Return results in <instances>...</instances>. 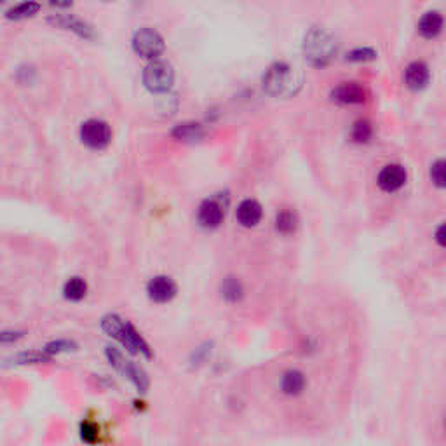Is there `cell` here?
<instances>
[{"label": "cell", "instance_id": "6da1fadb", "mask_svg": "<svg viewBox=\"0 0 446 446\" xmlns=\"http://www.w3.org/2000/svg\"><path fill=\"white\" fill-rule=\"evenodd\" d=\"M302 72L286 61L272 63L262 77L263 91L272 98H293L302 89Z\"/></svg>", "mask_w": 446, "mask_h": 446}, {"label": "cell", "instance_id": "7a4b0ae2", "mask_svg": "<svg viewBox=\"0 0 446 446\" xmlns=\"http://www.w3.org/2000/svg\"><path fill=\"white\" fill-rule=\"evenodd\" d=\"M103 333H107L110 338L117 340L122 347H124L130 354L133 356H143V358L150 359L154 356L150 345L147 340L143 338L140 332L134 328L133 323L128 319H122L119 314H107L100 323Z\"/></svg>", "mask_w": 446, "mask_h": 446}, {"label": "cell", "instance_id": "3957f363", "mask_svg": "<svg viewBox=\"0 0 446 446\" xmlns=\"http://www.w3.org/2000/svg\"><path fill=\"white\" fill-rule=\"evenodd\" d=\"M340 51V42L325 26H312L303 39V54L314 68H325Z\"/></svg>", "mask_w": 446, "mask_h": 446}, {"label": "cell", "instance_id": "277c9868", "mask_svg": "<svg viewBox=\"0 0 446 446\" xmlns=\"http://www.w3.org/2000/svg\"><path fill=\"white\" fill-rule=\"evenodd\" d=\"M174 68L166 59H152L141 72L143 85L154 94H164L174 84Z\"/></svg>", "mask_w": 446, "mask_h": 446}, {"label": "cell", "instance_id": "5b68a950", "mask_svg": "<svg viewBox=\"0 0 446 446\" xmlns=\"http://www.w3.org/2000/svg\"><path fill=\"white\" fill-rule=\"evenodd\" d=\"M112 128L101 119H88L81 124L79 138L91 150H105L112 143Z\"/></svg>", "mask_w": 446, "mask_h": 446}, {"label": "cell", "instance_id": "8992f818", "mask_svg": "<svg viewBox=\"0 0 446 446\" xmlns=\"http://www.w3.org/2000/svg\"><path fill=\"white\" fill-rule=\"evenodd\" d=\"M131 45H133V51L138 56L150 59V61L152 59H159V56L163 54L164 49H166V42H164L163 35L159 34L155 28H150V26L136 30Z\"/></svg>", "mask_w": 446, "mask_h": 446}, {"label": "cell", "instance_id": "52a82bcc", "mask_svg": "<svg viewBox=\"0 0 446 446\" xmlns=\"http://www.w3.org/2000/svg\"><path fill=\"white\" fill-rule=\"evenodd\" d=\"M48 23L54 28L68 30V32H74L75 35H79L84 41H94L98 37L97 30L94 26L89 25L84 19L77 18L75 14H67V12H56V14H51L48 18Z\"/></svg>", "mask_w": 446, "mask_h": 446}, {"label": "cell", "instance_id": "ba28073f", "mask_svg": "<svg viewBox=\"0 0 446 446\" xmlns=\"http://www.w3.org/2000/svg\"><path fill=\"white\" fill-rule=\"evenodd\" d=\"M178 295V284L170 276H154L147 283V296L150 302L164 305L173 302Z\"/></svg>", "mask_w": 446, "mask_h": 446}, {"label": "cell", "instance_id": "9c48e42d", "mask_svg": "<svg viewBox=\"0 0 446 446\" xmlns=\"http://www.w3.org/2000/svg\"><path fill=\"white\" fill-rule=\"evenodd\" d=\"M330 98L342 105H361L368 100V91L361 82H342L335 89H332Z\"/></svg>", "mask_w": 446, "mask_h": 446}, {"label": "cell", "instance_id": "30bf717a", "mask_svg": "<svg viewBox=\"0 0 446 446\" xmlns=\"http://www.w3.org/2000/svg\"><path fill=\"white\" fill-rule=\"evenodd\" d=\"M225 210L218 199H206L197 210V221L204 229H218L223 223Z\"/></svg>", "mask_w": 446, "mask_h": 446}, {"label": "cell", "instance_id": "8fae6325", "mask_svg": "<svg viewBox=\"0 0 446 446\" xmlns=\"http://www.w3.org/2000/svg\"><path fill=\"white\" fill-rule=\"evenodd\" d=\"M406 178H408V173H406L405 166H401V164H387L378 173L376 183L384 192L392 194L398 192L399 188L406 183Z\"/></svg>", "mask_w": 446, "mask_h": 446}, {"label": "cell", "instance_id": "7c38bea8", "mask_svg": "<svg viewBox=\"0 0 446 446\" xmlns=\"http://www.w3.org/2000/svg\"><path fill=\"white\" fill-rule=\"evenodd\" d=\"M431 81V72L424 61H412L405 70V84L412 91H422Z\"/></svg>", "mask_w": 446, "mask_h": 446}, {"label": "cell", "instance_id": "4fadbf2b", "mask_svg": "<svg viewBox=\"0 0 446 446\" xmlns=\"http://www.w3.org/2000/svg\"><path fill=\"white\" fill-rule=\"evenodd\" d=\"M263 216V207L259 201L254 199H246L237 206L236 218L241 225L246 227V229H251V227H256L260 223Z\"/></svg>", "mask_w": 446, "mask_h": 446}, {"label": "cell", "instance_id": "5bb4252c", "mask_svg": "<svg viewBox=\"0 0 446 446\" xmlns=\"http://www.w3.org/2000/svg\"><path fill=\"white\" fill-rule=\"evenodd\" d=\"M171 136L178 141H183V143H197V141H201L206 136V131H204V125L199 124V122L188 121L174 125L171 130Z\"/></svg>", "mask_w": 446, "mask_h": 446}, {"label": "cell", "instance_id": "9a60e30c", "mask_svg": "<svg viewBox=\"0 0 446 446\" xmlns=\"http://www.w3.org/2000/svg\"><path fill=\"white\" fill-rule=\"evenodd\" d=\"M121 373L125 376V378L130 380L131 384L136 387V391L141 392V394L147 392L148 387H150V378H148L147 372H145L140 365H136L134 361H130V359H128L124 368L121 369Z\"/></svg>", "mask_w": 446, "mask_h": 446}, {"label": "cell", "instance_id": "2e32d148", "mask_svg": "<svg viewBox=\"0 0 446 446\" xmlns=\"http://www.w3.org/2000/svg\"><path fill=\"white\" fill-rule=\"evenodd\" d=\"M443 14L439 11H429L418 21V34L424 39H434L441 34L443 30Z\"/></svg>", "mask_w": 446, "mask_h": 446}, {"label": "cell", "instance_id": "e0dca14e", "mask_svg": "<svg viewBox=\"0 0 446 446\" xmlns=\"http://www.w3.org/2000/svg\"><path fill=\"white\" fill-rule=\"evenodd\" d=\"M307 385V378L298 369H288L281 378V391L286 396L302 394Z\"/></svg>", "mask_w": 446, "mask_h": 446}, {"label": "cell", "instance_id": "ac0fdd59", "mask_svg": "<svg viewBox=\"0 0 446 446\" xmlns=\"http://www.w3.org/2000/svg\"><path fill=\"white\" fill-rule=\"evenodd\" d=\"M88 283L82 277L74 276L70 279H67V283L63 284V298L68 300V302H81V300L85 298L88 295Z\"/></svg>", "mask_w": 446, "mask_h": 446}, {"label": "cell", "instance_id": "d6986e66", "mask_svg": "<svg viewBox=\"0 0 446 446\" xmlns=\"http://www.w3.org/2000/svg\"><path fill=\"white\" fill-rule=\"evenodd\" d=\"M221 298L227 300L229 303H237L244 298V286L237 277L229 276L221 281L220 284Z\"/></svg>", "mask_w": 446, "mask_h": 446}, {"label": "cell", "instance_id": "ffe728a7", "mask_svg": "<svg viewBox=\"0 0 446 446\" xmlns=\"http://www.w3.org/2000/svg\"><path fill=\"white\" fill-rule=\"evenodd\" d=\"M42 9V6L39 2H21V4L12 6L11 9L6 11V18L9 21H23V19L34 18L39 14V11Z\"/></svg>", "mask_w": 446, "mask_h": 446}, {"label": "cell", "instance_id": "44dd1931", "mask_svg": "<svg viewBox=\"0 0 446 446\" xmlns=\"http://www.w3.org/2000/svg\"><path fill=\"white\" fill-rule=\"evenodd\" d=\"M52 358H49L44 350L37 349H30V350H21L18 354H14L11 358V361L14 365L19 366H28V365H44V363H49Z\"/></svg>", "mask_w": 446, "mask_h": 446}, {"label": "cell", "instance_id": "7402d4cb", "mask_svg": "<svg viewBox=\"0 0 446 446\" xmlns=\"http://www.w3.org/2000/svg\"><path fill=\"white\" fill-rule=\"evenodd\" d=\"M296 225H298V220H296L295 211L283 210L277 213L276 229L279 234H283V236H290V234L295 232Z\"/></svg>", "mask_w": 446, "mask_h": 446}, {"label": "cell", "instance_id": "603a6c76", "mask_svg": "<svg viewBox=\"0 0 446 446\" xmlns=\"http://www.w3.org/2000/svg\"><path fill=\"white\" fill-rule=\"evenodd\" d=\"M79 345L74 342V340L68 338H59V340H51L49 343L44 345V352L49 356V358H54L58 354H67V352H74L77 350Z\"/></svg>", "mask_w": 446, "mask_h": 446}, {"label": "cell", "instance_id": "cb8c5ba5", "mask_svg": "<svg viewBox=\"0 0 446 446\" xmlns=\"http://www.w3.org/2000/svg\"><path fill=\"white\" fill-rule=\"evenodd\" d=\"M373 136V128L372 122L366 121V119H359L352 124V130H350V138L356 141V143H368Z\"/></svg>", "mask_w": 446, "mask_h": 446}, {"label": "cell", "instance_id": "d4e9b609", "mask_svg": "<svg viewBox=\"0 0 446 446\" xmlns=\"http://www.w3.org/2000/svg\"><path fill=\"white\" fill-rule=\"evenodd\" d=\"M79 434H81V439L88 445H97L100 443V427H98L97 422L92 420H82L81 425H79Z\"/></svg>", "mask_w": 446, "mask_h": 446}, {"label": "cell", "instance_id": "484cf974", "mask_svg": "<svg viewBox=\"0 0 446 446\" xmlns=\"http://www.w3.org/2000/svg\"><path fill=\"white\" fill-rule=\"evenodd\" d=\"M376 56H378L376 49L369 48V45H365V48L350 49V51L347 52L345 59L352 63H366V61H373V59H376Z\"/></svg>", "mask_w": 446, "mask_h": 446}, {"label": "cell", "instance_id": "4316f807", "mask_svg": "<svg viewBox=\"0 0 446 446\" xmlns=\"http://www.w3.org/2000/svg\"><path fill=\"white\" fill-rule=\"evenodd\" d=\"M35 79H37V68H35L34 65H28V63H25V65H21V67L16 68V81H18L19 84H23V85L34 84Z\"/></svg>", "mask_w": 446, "mask_h": 446}, {"label": "cell", "instance_id": "83f0119b", "mask_svg": "<svg viewBox=\"0 0 446 446\" xmlns=\"http://www.w3.org/2000/svg\"><path fill=\"white\" fill-rule=\"evenodd\" d=\"M105 356H107V359H108V363H110L112 368L117 369V372L121 373V369L124 368L125 361H128L124 356V352H122L121 349H117V347L108 345L107 349H105Z\"/></svg>", "mask_w": 446, "mask_h": 446}, {"label": "cell", "instance_id": "f1b7e54d", "mask_svg": "<svg viewBox=\"0 0 446 446\" xmlns=\"http://www.w3.org/2000/svg\"><path fill=\"white\" fill-rule=\"evenodd\" d=\"M26 332L25 330H14V328H6L0 330V345H14L19 340L25 338Z\"/></svg>", "mask_w": 446, "mask_h": 446}, {"label": "cell", "instance_id": "f546056e", "mask_svg": "<svg viewBox=\"0 0 446 446\" xmlns=\"http://www.w3.org/2000/svg\"><path fill=\"white\" fill-rule=\"evenodd\" d=\"M431 180L436 187L439 188L445 187L446 174H445V161H443V159H438V161H434V163L431 164Z\"/></svg>", "mask_w": 446, "mask_h": 446}, {"label": "cell", "instance_id": "4dcf8cb0", "mask_svg": "<svg viewBox=\"0 0 446 446\" xmlns=\"http://www.w3.org/2000/svg\"><path fill=\"white\" fill-rule=\"evenodd\" d=\"M210 354H211V345L210 343H204V345H199L196 350H194L192 356H190V363H192L194 366L203 365Z\"/></svg>", "mask_w": 446, "mask_h": 446}, {"label": "cell", "instance_id": "1f68e13d", "mask_svg": "<svg viewBox=\"0 0 446 446\" xmlns=\"http://www.w3.org/2000/svg\"><path fill=\"white\" fill-rule=\"evenodd\" d=\"M436 243L439 244V246H445L446 241H445V225H439L438 230H436Z\"/></svg>", "mask_w": 446, "mask_h": 446}]
</instances>
